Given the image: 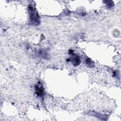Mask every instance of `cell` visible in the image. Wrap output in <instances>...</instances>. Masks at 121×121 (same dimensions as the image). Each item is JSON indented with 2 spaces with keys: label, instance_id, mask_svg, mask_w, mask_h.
<instances>
[{
  "label": "cell",
  "instance_id": "cell-1",
  "mask_svg": "<svg viewBox=\"0 0 121 121\" xmlns=\"http://www.w3.org/2000/svg\"><path fill=\"white\" fill-rule=\"evenodd\" d=\"M28 8L31 24L33 25H38L40 23V19L38 12L31 5H29Z\"/></svg>",
  "mask_w": 121,
  "mask_h": 121
},
{
  "label": "cell",
  "instance_id": "cell-2",
  "mask_svg": "<svg viewBox=\"0 0 121 121\" xmlns=\"http://www.w3.org/2000/svg\"><path fill=\"white\" fill-rule=\"evenodd\" d=\"M36 91L37 95L39 96H42L44 94V88L42 85L38 83L36 86Z\"/></svg>",
  "mask_w": 121,
  "mask_h": 121
},
{
  "label": "cell",
  "instance_id": "cell-3",
  "mask_svg": "<svg viewBox=\"0 0 121 121\" xmlns=\"http://www.w3.org/2000/svg\"><path fill=\"white\" fill-rule=\"evenodd\" d=\"M72 59L71 60V62L75 66H77L80 64V59L79 57V56L77 55H75V56H73Z\"/></svg>",
  "mask_w": 121,
  "mask_h": 121
},
{
  "label": "cell",
  "instance_id": "cell-4",
  "mask_svg": "<svg viewBox=\"0 0 121 121\" xmlns=\"http://www.w3.org/2000/svg\"><path fill=\"white\" fill-rule=\"evenodd\" d=\"M86 62L87 64H88V65H89L90 67H91V66H92L93 65V62H92V61H91L90 59H89V58L86 60Z\"/></svg>",
  "mask_w": 121,
  "mask_h": 121
},
{
  "label": "cell",
  "instance_id": "cell-5",
  "mask_svg": "<svg viewBox=\"0 0 121 121\" xmlns=\"http://www.w3.org/2000/svg\"><path fill=\"white\" fill-rule=\"evenodd\" d=\"M108 3V4H107V7L109 8H111V7H112L113 6V4L112 3V4H111V3L112 2H110V1H108V2H107Z\"/></svg>",
  "mask_w": 121,
  "mask_h": 121
}]
</instances>
